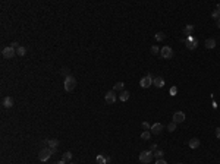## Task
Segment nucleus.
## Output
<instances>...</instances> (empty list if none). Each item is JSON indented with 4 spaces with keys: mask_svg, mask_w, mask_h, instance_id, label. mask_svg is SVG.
Instances as JSON below:
<instances>
[{
    "mask_svg": "<svg viewBox=\"0 0 220 164\" xmlns=\"http://www.w3.org/2000/svg\"><path fill=\"white\" fill-rule=\"evenodd\" d=\"M153 81H154V78H153L151 75H147V76H144V78L139 81V85H141L142 88H150V85H153Z\"/></svg>",
    "mask_w": 220,
    "mask_h": 164,
    "instance_id": "obj_6",
    "label": "nucleus"
},
{
    "mask_svg": "<svg viewBox=\"0 0 220 164\" xmlns=\"http://www.w3.org/2000/svg\"><path fill=\"white\" fill-rule=\"evenodd\" d=\"M216 138H219V139H220V127L216 129Z\"/></svg>",
    "mask_w": 220,
    "mask_h": 164,
    "instance_id": "obj_32",
    "label": "nucleus"
},
{
    "mask_svg": "<svg viewBox=\"0 0 220 164\" xmlns=\"http://www.w3.org/2000/svg\"><path fill=\"white\" fill-rule=\"evenodd\" d=\"M162 130H163V124L162 123H154L153 126H151V133H154V135H159V133H162Z\"/></svg>",
    "mask_w": 220,
    "mask_h": 164,
    "instance_id": "obj_10",
    "label": "nucleus"
},
{
    "mask_svg": "<svg viewBox=\"0 0 220 164\" xmlns=\"http://www.w3.org/2000/svg\"><path fill=\"white\" fill-rule=\"evenodd\" d=\"M95 161H97V164H106V163H107V158H106V157H103V155H97Z\"/></svg>",
    "mask_w": 220,
    "mask_h": 164,
    "instance_id": "obj_19",
    "label": "nucleus"
},
{
    "mask_svg": "<svg viewBox=\"0 0 220 164\" xmlns=\"http://www.w3.org/2000/svg\"><path fill=\"white\" fill-rule=\"evenodd\" d=\"M113 91H123V82H118L113 88Z\"/></svg>",
    "mask_w": 220,
    "mask_h": 164,
    "instance_id": "obj_21",
    "label": "nucleus"
},
{
    "mask_svg": "<svg viewBox=\"0 0 220 164\" xmlns=\"http://www.w3.org/2000/svg\"><path fill=\"white\" fill-rule=\"evenodd\" d=\"M71 164H74V163H71Z\"/></svg>",
    "mask_w": 220,
    "mask_h": 164,
    "instance_id": "obj_38",
    "label": "nucleus"
},
{
    "mask_svg": "<svg viewBox=\"0 0 220 164\" xmlns=\"http://www.w3.org/2000/svg\"><path fill=\"white\" fill-rule=\"evenodd\" d=\"M173 122H175L176 124L185 122V113H183V111H176L175 114H173Z\"/></svg>",
    "mask_w": 220,
    "mask_h": 164,
    "instance_id": "obj_8",
    "label": "nucleus"
},
{
    "mask_svg": "<svg viewBox=\"0 0 220 164\" xmlns=\"http://www.w3.org/2000/svg\"><path fill=\"white\" fill-rule=\"evenodd\" d=\"M216 9H217V10H220V3L217 4V6H216Z\"/></svg>",
    "mask_w": 220,
    "mask_h": 164,
    "instance_id": "obj_35",
    "label": "nucleus"
},
{
    "mask_svg": "<svg viewBox=\"0 0 220 164\" xmlns=\"http://www.w3.org/2000/svg\"><path fill=\"white\" fill-rule=\"evenodd\" d=\"M217 27H219V28H220V19H219V21H217Z\"/></svg>",
    "mask_w": 220,
    "mask_h": 164,
    "instance_id": "obj_36",
    "label": "nucleus"
},
{
    "mask_svg": "<svg viewBox=\"0 0 220 164\" xmlns=\"http://www.w3.org/2000/svg\"><path fill=\"white\" fill-rule=\"evenodd\" d=\"M200 147V139H197V138H192V139H189V148H192V150H197Z\"/></svg>",
    "mask_w": 220,
    "mask_h": 164,
    "instance_id": "obj_14",
    "label": "nucleus"
},
{
    "mask_svg": "<svg viewBox=\"0 0 220 164\" xmlns=\"http://www.w3.org/2000/svg\"><path fill=\"white\" fill-rule=\"evenodd\" d=\"M54 152H56V151L50 150L48 147H47V148H43V150L38 152V160H40L41 163H44V161H47V160H48V158H50Z\"/></svg>",
    "mask_w": 220,
    "mask_h": 164,
    "instance_id": "obj_1",
    "label": "nucleus"
},
{
    "mask_svg": "<svg viewBox=\"0 0 220 164\" xmlns=\"http://www.w3.org/2000/svg\"><path fill=\"white\" fill-rule=\"evenodd\" d=\"M194 29H195V27H194V25H186V27H185V29H183V34H185V35H188V37H191V35H192V32H194Z\"/></svg>",
    "mask_w": 220,
    "mask_h": 164,
    "instance_id": "obj_15",
    "label": "nucleus"
},
{
    "mask_svg": "<svg viewBox=\"0 0 220 164\" xmlns=\"http://www.w3.org/2000/svg\"><path fill=\"white\" fill-rule=\"evenodd\" d=\"M167 130H169V132H175V130H176V123L175 122L169 123V126H167Z\"/></svg>",
    "mask_w": 220,
    "mask_h": 164,
    "instance_id": "obj_24",
    "label": "nucleus"
},
{
    "mask_svg": "<svg viewBox=\"0 0 220 164\" xmlns=\"http://www.w3.org/2000/svg\"><path fill=\"white\" fill-rule=\"evenodd\" d=\"M153 85H156L157 88H163L164 86V79L162 76H156L154 81H153Z\"/></svg>",
    "mask_w": 220,
    "mask_h": 164,
    "instance_id": "obj_12",
    "label": "nucleus"
},
{
    "mask_svg": "<svg viewBox=\"0 0 220 164\" xmlns=\"http://www.w3.org/2000/svg\"><path fill=\"white\" fill-rule=\"evenodd\" d=\"M211 16H213L214 19H217V21H219V19H220V10H217V9H216V10L211 13Z\"/></svg>",
    "mask_w": 220,
    "mask_h": 164,
    "instance_id": "obj_26",
    "label": "nucleus"
},
{
    "mask_svg": "<svg viewBox=\"0 0 220 164\" xmlns=\"http://www.w3.org/2000/svg\"><path fill=\"white\" fill-rule=\"evenodd\" d=\"M185 42H186V45H188V48H189V50H194V48H195V47L198 45V41L194 40L192 37H186Z\"/></svg>",
    "mask_w": 220,
    "mask_h": 164,
    "instance_id": "obj_9",
    "label": "nucleus"
},
{
    "mask_svg": "<svg viewBox=\"0 0 220 164\" xmlns=\"http://www.w3.org/2000/svg\"><path fill=\"white\" fill-rule=\"evenodd\" d=\"M106 103L107 104H115V101H116V94H115V91L112 89V91H109V92H106Z\"/></svg>",
    "mask_w": 220,
    "mask_h": 164,
    "instance_id": "obj_7",
    "label": "nucleus"
},
{
    "mask_svg": "<svg viewBox=\"0 0 220 164\" xmlns=\"http://www.w3.org/2000/svg\"><path fill=\"white\" fill-rule=\"evenodd\" d=\"M75 88H76V79H75L72 75L66 76V78H65V89H66L68 92H71V91H74Z\"/></svg>",
    "mask_w": 220,
    "mask_h": 164,
    "instance_id": "obj_2",
    "label": "nucleus"
},
{
    "mask_svg": "<svg viewBox=\"0 0 220 164\" xmlns=\"http://www.w3.org/2000/svg\"><path fill=\"white\" fill-rule=\"evenodd\" d=\"M151 138V132L150 130H144L142 133H141V139H144V141H148Z\"/></svg>",
    "mask_w": 220,
    "mask_h": 164,
    "instance_id": "obj_18",
    "label": "nucleus"
},
{
    "mask_svg": "<svg viewBox=\"0 0 220 164\" xmlns=\"http://www.w3.org/2000/svg\"><path fill=\"white\" fill-rule=\"evenodd\" d=\"M150 151H151V152H153V151L156 152V151H157V145H156V144H151V145H150Z\"/></svg>",
    "mask_w": 220,
    "mask_h": 164,
    "instance_id": "obj_31",
    "label": "nucleus"
},
{
    "mask_svg": "<svg viewBox=\"0 0 220 164\" xmlns=\"http://www.w3.org/2000/svg\"><path fill=\"white\" fill-rule=\"evenodd\" d=\"M163 155H164V152H163L162 150H159V151H156V152H154V157H156L157 160H162V158H163Z\"/></svg>",
    "mask_w": 220,
    "mask_h": 164,
    "instance_id": "obj_22",
    "label": "nucleus"
},
{
    "mask_svg": "<svg viewBox=\"0 0 220 164\" xmlns=\"http://www.w3.org/2000/svg\"><path fill=\"white\" fill-rule=\"evenodd\" d=\"M62 160H65V161H66V160H72V152H69V151L65 152L63 157H62Z\"/></svg>",
    "mask_w": 220,
    "mask_h": 164,
    "instance_id": "obj_23",
    "label": "nucleus"
},
{
    "mask_svg": "<svg viewBox=\"0 0 220 164\" xmlns=\"http://www.w3.org/2000/svg\"><path fill=\"white\" fill-rule=\"evenodd\" d=\"M53 164H66V161L65 160H59V161H56V163H53Z\"/></svg>",
    "mask_w": 220,
    "mask_h": 164,
    "instance_id": "obj_34",
    "label": "nucleus"
},
{
    "mask_svg": "<svg viewBox=\"0 0 220 164\" xmlns=\"http://www.w3.org/2000/svg\"><path fill=\"white\" fill-rule=\"evenodd\" d=\"M206 47L210 48V50L214 48V47H216V40H214V38H208V40H206Z\"/></svg>",
    "mask_w": 220,
    "mask_h": 164,
    "instance_id": "obj_16",
    "label": "nucleus"
},
{
    "mask_svg": "<svg viewBox=\"0 0 220 164\" xmlns=\"http://www.w3.org/2000/svg\"><path fill=\"white\" fill-rule=\"evenodd\" d=\"M47 145H48L50 150L56 151V148H57V145H59V141H57V139H47Z\"/></svg>",
    "mask_w": 220,
    "mask_h": 164,
    "instance_id": "obj_13",
    "label": "nucleus"
},
{
    "mask_svg": "<svg viewBox=\"0 0 220 164\" xmlns=\"http://www.w3.org/2000/svg\"><path fill=\"white\" fill-rule=\"evenodd\" d=\"M160 56H162L163 59H170V57L173 56V50H172L169 45L162 47V50H160Z\"/></svg>",
    "mask_w": 220,
    "mask_h": 164,
    "instance_id": "obj_5",
    "label": "nucleus"
},
{
    "mask_svg": "<svg viewBox=\"0 0 220 164\" xmlns=\"http://www.w3.org/2000/svg\"><path fill=\"white\" fill-rule=\"evenodd\" d=\"M25 53H27V48H25V47H22V45L16 50V54H18V56H21V57H22V56H25Z\"/></svg>",
    "mask_w": 220,
    "mask_h": 164,
    "instance_id": "obj_20",
    "label": "nucleus"
},
{
    "mask_svg": "<svg viewBox=\"0 0 220 164\" xmlns=\"http://www.w3.org/2000/svg\"><path fill=\"white\" fill-rule=\"evenodd\" d=\"M169 94H170L172 97H175V95H177V88H176L175 85H173V86L170 88V91H169Z\"/></svg>",
    "mask_w": 220,
    "mask_h": 164,
    "instance_id": "obj_25",
    "label": "nucleus"
},
{
    "mask_svg": "<svg viewBox=\"0 0 220 164\" xmlns=\"http://www.w3.org/2000/svg\"><path fill=\"white\" fill-rule=\"evenodd\" d=\"M151 53H153V54H159V53H160V48H159L157 45H153V47H151Z\"/></svg>",
    "mask_w": 220,
    "mask_h": 164,
    "instance_id": "obj_28",
    "label": "nucleus"
},
{
    "mask_svg": "<svg viewBox=\"0 0 220 164\" xmlns=\"http://www.w3.org/2000/svg\"><path fill=\"white\" fill-rule=\"evenodd\" d=\"M1 54H3V57H4V59H12V57L16 54V50H15V48H12V47L9 45V47H4V48H3Z\"/></svg>",
    "mask_w": 220,
    "mask_h": 164,
    "instance_id": "obj_4",
    "label": "nucleus"
},
{
    "mask_svg": "<svg viewBox=\"0 0 220 164\" xmlns=\"http://www.w3.org/2000/svg\"><path fill=\"white\" fill-rule=\"evenodd\" d=\"M142 127L145 129V130H151V127H150V124L147 122H142Z\"/></svg>",
    "mask_w": 220,
    "mask_h": 164,
    "instance_id": "obj_30",
    "label": "nucleus"
},
{
    "mask_svg": "<svg viewBox=\"0 0 220 164\" xmlns=\"http://www.w3.org/2000/svg\"><path fill=\"white\" fill-rule=\"evenodd\" d=\"M156 40L157 41L164 40V34H163V32H157V34H156Z\"/></svg>",
    "mask_w": 220,
    "mask_h": 164,
    "instance_id": "obj_27",
    "label": "nucleus"
},
{
    "mask_svg": "<svg viewBox=\"0 0 220 164\" xmlns=\"http://www.w3.org/2000/svg\"><path fill=\"white\" fill-rule=\"evenodd\" d=\"M156 164H167V163H166V161L162 158V160H157V161H156Z\"/></svg>",
    "mask_w": 220,
    "mask_h": 164,
    "instance_id": "obj_33",
    "label": "nucleus"
},
{
    "mask_svg": "<svg viewBox=\"0 0 220 164\" xmlns=\"http://www.w3.org/2000/svg\"><path fill=\"white\" fill-rule=\"evenodd\" d=\"M1 104H3V107H6V109H12V107H13V98H12V97H4L3 101H1Z\"/></svg>",
    "mask_w": 220,
    "mask_h": 164,
    "instance_id": "obj_11",
    "label": "nucleus"
},
{
    "mask_svg": "<svg viewBox=\"0 0 220 164\" xmlns=\"http://www.w3.org/2000/svg\"><path fill=\"white\" fill-rule=\"evenodd\" d=\"M177 164H182V163H177Z\"/></svg>",
    "mask_w": 220,
    "mask_h": 164,
    "instance_id": "obj_37",
    "label": "nucleus"
},
{
    "mask_svg": "<svg viewBox=\"0 0 220 164\" xmlns=\"http://www.w3.org/2000/svg\"><path fill=\"white\" fill-rule=\"evenodd\" d=\"M119 100H120V101H123V103H125V101H128V100H129V92H128V91H122V92H120Z\"/></svg>",
    "mask_w": 220,
    "mask_h": 164,
    "instance_id": "obj_17",
    "label": "nucleus"
},
{
    "mask_svg": "<svg viewBox=\"0 0 220 164\" xmlns=\"http://www.w3.org/2000/svg\"><path fill=\"white\" fill-rule=\"evenodd\" d=\"M62 75H63L65 78L69 76V69H68V68H63V69H62Z\"/></svg>",
    "mask_w": 220,
    "mask_h": 164,
    "instance_id": "obj_29",
    "label": "nucleus"
},
{
    "mask_svg": "<svg viewBox=\"0 0 220 164\" xmlns=\"http://www.w3.org/2000/svg\"><path fill=\"white\" fill-rule=\"evenodd\" d=\"M153 157H154V154H153L151 151H142V152L139 154L138 160H139V163H142V164H148V163H151Z\"/></svg>",
    "mask_w": 220,
    "mask_h": 164,
    "instance_id": "obj_3",
    "label": "nucleus"
}]
</instances>
